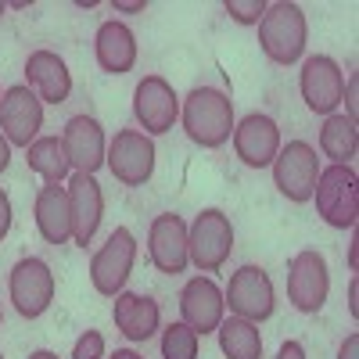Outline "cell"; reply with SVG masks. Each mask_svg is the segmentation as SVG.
Segmentation results:
<instances>
[{
	"mask_svg": "<svg viewBox=\"0 0 359 359\" xmlns=\"http://www.w3.org/2000/svg\"><path fill=\"white\" fill-rule=\"evenodd\" d=\"M226 302H223V291L212 277H191L180 291V316L198 338L205 334H216V327L226 320Z\"/></svg>",
	"mask_w": 359,
	"mask_h": 359,
	"instance_id": "obj_14",
	"label": "cell"
},
{
	"mask_svg": "<svg viewBox=\"0 0 359 359\" xmlns=\"http://www.w3.org/2000/svg\"><path fill=\"white\" fill-rule=\"evenodd\" d=\"M355 147H359V130L352 118L327 115L320 130V151L331 158V165H348L355 158Z\"/></svg>",
	"mask_w": 359,
	"mask_h": 359,
	"instance_id": "obj_25",
	"label": "cell"
},
{
	"mask_svg": "<svg viewBox=\"0 0 359 359\" xmlns=\"http://www.w3.org/2000/svg\"><path fill=\"white\" fill-rule=\"evenodd\" d=\"M4 11H8V4H4V0H0V18H4Z\"/></svg>",
	"mask_w": 359,
	"mask_h": 359,
	"instance_id": "obj_39",
	"label": "cell"
},
{
	"mask_svg": "<svg viewBox=\"0 0 359 359\" xmlns=\"http://www.w3.org/2000/svg\"><path fill=\"white\" fill-rule=\"evenodd\" d=\"M0 101H4V94H0Z\"/></svg>",
	"mask_w": 359,
	"mask_h": 359,
	"instance_id": "obj_41",
	"label": "cell"
},
{
	"mask_svg": "<svg viewBox=\"0 0 359 359\" xmlns=\"http://www.w3.org/2000/svg\"><path fill=\"white\" fill-rule=\"evenodd\" d=\"M233 252V226L223 208H201L187 226V255L201 273H219Z\"/></svg>",
	"mask_w": 359,
	"mask_h": 359,
	"instance_id": "obj_4",
	"label": "cell"
},
{
	"mask_svg": "<svg viewBox=\"0 0 359 359\" xmlns=\"http://www.w3.org/2000/svg\"><path fill=\"white\" fill-rule=\"evenodd\" d=\"M29 359H57V352H50V348H36V352H29Z\"/></svg>",
	"mask_w": 359,
	"mask_h": 359,
	"instance_id": "obj_37",
	"label": "cell"
},
{
	"mask_svg": "<svg viewBox=\"0 0 359 359\" xmlns=\"http://www.w3.org/2000/svg\"><path fill=\"white\" fill-rule=\"evenodd\" d=\"M133 262H137V237L126 226H115L111 237L90 259V284H94V291L104 298H115L126 287Z\"/></svg>",
	"mask_w": 359,
	"mask_h": 359,
	"instance_id": "obj_5",
	"label": "cell"
},
{
	"mask_svg": "<svg viewBox=\"0 0 359 359\" xmlns=\"http://www.w3.org/2000/svg\"><path fill=\"white\" fill-rule=\"evenodd\" d=\"M198 345H201V338L184 320L169 323L162 331V359H198Z\"/></svg>",
	"mask_w": 359,
	"mask_h": 359,
	"instance_id": "obj_26",
	"label": "cell"
},
{
	"mask_svg": "<svg viewBox=\"0 0 359 359\" xmlns=\"http://www.w3.org/2000/svg\"><path fill=\"white\" fill-rule=\"evenodd\" d=\"M223 11L237 22V25H259L262 11H266V0H226Z\"/></svg>",
	"mask_w": 359,
	"mask_h": 359,
	"instance_id": "obj_27",
	"label": "cell"
},
{
	"mask_svg": "<svg viewBox=\"0 0 359 359\" xmlns=\"http://www.w3.org/2000/svg\"><path fill=\"white\" fill-rule=\"evenodd\" d=\"M29 4H33V0H11V4H8V8H11V11H25Z\"/></svg>",
	"mask_w": 359,
	"mask_h": 359,
	"instance_id": "obj_38",
	"label": "cell"
},
{
	"mask_svg": "<svg viewBox=\"0 0 359 359\" xmlns=\"http://www.w3.org/2000/svg\"><path fill=\"white\" fill-rule=\"evenodd\" d=\"M219 334V348L226 359H262V334H259V323L241 320V316H230L216 327Z\"/></svg>",
	"mask_w": 359,
	"mask_h": 359,
	"instance_id": "obj_24",
	"label": "cell"
},
{
	"mask_svg": "<svg viewBox=\"0 0 359 359\" xmlns=\"http://www.w3.org/2000/svg\"><path fill=\"white\" fill-rule=\"evenodd\" d=\"M277 359H306L302 341H284V345H280V352H277Z\"/></svg>",
	"mask_w": 359,
	"mask_h": 359,
	"instance_id": "obj_33",
	"label": "cell"
},
{
	"mask_svg": "<svg viewBox=\"0 0 359 359\" xmlns=\"http://www.w3.org/2000/svg\"><path fill=\"white\" fill-rule=\"evenodd\" d=\"M348 313L359 316V284H355V280L348 284Z\"/></svg>",
	"mask_w": 359,
	"mask_h": 359,
	"instance_id": "obj_35",
	"label": "cell"
},
{
	"mask_svg": "<svg viewBox=\"0 0 359 359\" xmlns=\"http://www.w3.org/2000/svg\"><path fill=\"white\" fill-rule=\"evenodd\" d=\"M298 90H302V101L309 104V111L334 115V108L341 104V94H345V72L331 54H313L302 62Z\"/></svg>",
	"mask_w": 359,
	"mask_h": 359,
	"instance_id": "obj_12",
	"label": "cell"
},
{
	"mask_svg": "<svg viewBox=\"0 0 359 359\" xmlns=\"http://www.w3.org/2000/svg\"><path fill=\"white\" fill-rule=\"evenodd\" d=\"M108 359H144V355L133 348H115V355H108Z\"/></svg>",
	"mask_w": 359,
	"mask_h": 359,
	"instance_id": "obj_36",
	"label": "cell"
},
{
	"mask_svg": "<svg viewBox=\"0 0 359 359\" xmlns=\"http://www.w3.org/2000/svg\"><path fill=\"white\" fill-rule=\"evenodd\" d=\"M133 115L140 123V133L147 137H162L176 126L180 118V97L162 76H144L133 90Z\"/></svg>",
	"mask_w": 359,
	"mask_h": 359,
	"instance_id": "obj_10",
	"label": "cell"
},
{
	"mask_svg": "<svg viewBox=\"0 0 359 359\" xmlns=\"http://www.w3.org/2000/svg\"><path fill=\"white\" fill-rule=\"evenodd\" d=\"M331 291V273H327V259L313 248L298 252L287 266V302L298 313H320Z\"/></svg>",
	"mask_w": 359,
	"mask_h": 359,
	"instance_id": "obj_11",
	"label": "cell"
},
{
	"mask_svg": "<svg viewBox=\"0 0 359 359\" xmlns=\"http://www.w3.org/2000/svg\"><path fill=\"white\" fill-rule=\"evenodd\" d=\"M223 302L230 306L233 316L262 323L273 316L277 309V294H273V280L262 266H241L237 273H230V284L223 291Z\"/></svg>",
	"mask_w": 359,
	"mask_h": 359,
	"instance_id": "obj_9",
	"label": "cell"
},
{
	"mask_svg": "<svg viewBox=\"0 0 359 359\" xmlns=\"http://www.w3.org/2000/svg\"><path fill=\"white\" fill-rule=\"evenodd\" d=\"M62 147L69 155V165L76 172H90V176L104 165V155H108L104 130L94 115H72L62 130Z\"/></svg>",
	"mask_w": 359,
	"mask_h": 359,
	"instance_id": "obj_18",
	"label": "cell"
},
{
	"mask_svg": "<svg viewBox=\"0 0 359 359\" xmlns=\"http://www.w3.org/2000/svg\"><path fill=\"white\" fill-rule=\"evenodd\" d=\"M72 359H104V334L101 331H83L72 345Z\"/></svg>",
	"mask_w": 359,
	"mask_h": 359,
	"instance_id": "obj_28",
	"label": "cell"
},
{
	"mask_svg": "<svg viewBox=\"0 0 359 359\" xmlns=\"http://www.w3.org/2000/svg\"><path fill=\"white\" fill-rule=\"evenodd\" d=\"M25 86L43 101V104H65L72 94V72L65 65L62 54H54L47 47L33 50L25 57Z\"/></svg>",
	"mask_w": 359,
	"mask_h": 359,
	"instance_id": "obj_19",
	"label": "cell"
},
{
	"mask_svg": "<svg viewBox=\"0 0 359 359\" xmlns=\"http://www.w3.org/2000/svg\"><path fill=\"white\" fill-rule=\"evenodd\" d=\"M341 101H345V118H352V123H355V111H359V76H348L345 79Z\"/></svg>",
	"mask_w": 359,
	"mask_h": 359,
	"instance_id": "obj_29",
	"label": "cell"
},
{
	"mask_svg": "<svg viewBox=\"0 0 359 359\" xmlns=\"http://www.w3.org/2000/svg\"><path fill=\"white\" fill-rule=\"evenodd\" d=\"M8 294H11V302L18 309V316L25 320H36L50 309L54 302V273H50V266L36 255H25L11 266V273H8Z\"/></svg>",
	"mask_w": 359,
	"mask_h": 359,
	"instance_id": "obj_8",
	"label": "cell"
},
{
	"mask_svg": "<svg viewBox=\"0 0 359 359\" xmlns=\"http://www.w3.org/2000/svg\"><path fill=\"white\" fill-rule=\"evenodd\" d=\"M11 223H15V208H11V198H8V191L0 187V241L11 233Z\"/></svg>",
	"mask_w": 359,
	"mask_h": 359,
	"instance_id": "obj_30",
	"label": "cell"
},
{
	"mask_svg": "<svg viewBox=\"0 0 359 359\" xmlns=\"http://www.w3.org/2000/svg\"><path fill=\"white\" fill-rule=\"evenodd\" d=\"M111 320L130 341H147L158 334L162 327V309L155 298L137 294V291H118L111 302Z\"/></svg>",
	"mask_w": 359,
	"mask_h": 359,
	"instance_id": "obj_21",
	"label": "cell"
},
{
	"mask_svg": "<svg viewBox=\"0 0 359 359\" xmlns=\"http://www.w3.org/2000/svg\"><path fill=\"white\" fill-rule=\"evenodd\" d=\"M0 323H4V309H0Z\"/></svg>",
	"mask_w": 359,
	"mask_h": 359,
	"instance_id": "obj_40",
	"label": "cell"
},
{
	"mask_svg": "<svg viewBox=\"0 0 359 359\" xmlns=\"http://www.w3.org/2000/svg\"><path fill=\"white\" fill-rule=\"evenodd\" d=\"M316 212L327 226L352 230L359 219V176L352 165H327L316 176Z\"/></svg>",
	"mask_w": 359,
	"mask_h": 359,
	"instance_id": "obj_3",
	"label": "cell"
},
{
	"mask_svg": "<svg viewBox=\"0 0 359 359\" xmlns=\"http://www.w3.org/2000/svg\"><path fill=\"white\" fill-rule=\"evenodd\" d=\"M43 130V101L25 83H15L4 90L0 101V133L11 147H29Z\"/></svg>",
	"mask_w": 359,
	"mask_h": 359,
	"instance_id": "obj_13",
	"label": "cell"
},
{
	"mask_svg": "<svg viewBox=\"0 0 359 359\" xmlns=\"http://www.w3.org/2000/svg\"><path fill=\"white\" fill-rule=\"evenodd\" d=\"M306 40H309V22H306L302 8L291 4V0L266 4V11L259 18V47L269 62L294 65L306 54Z\"/></svg>",
	"mask_w": 359,
	"mask_h": 359,
	"instance_id": "obj_2",
	"label": "cell"
},
{
	"mask_svg": "<svg viewBox=\"0 0 359 359\" xmlns=\"http://www.w3.org/2000/svg\"><path fill=\"white\" fill-rule=\"evenodd\" d=\"M338 359H359V334H348L338 348Z\"/></svg>",
	"mask_w": 359,
	"mask_h": 359,
	"instance_id": "obj_32",
	"label": "cell"
},
{
	"mask_svg": "<svg viewBox=\"0 0 359 359\" xmlns=\"http://www.w3.org/2000/svg\"><path fill=\"white\" fill-rule=\"evenodd\" d=\"M25 162L36 176H43V184H65L69 172H72L69 155L62 147V137H36L25 147Z\"/></svg>",
	"mask_w": 359,
	"mask_h": 359,
	"instance_id": "obj_23",
	"label": "cell"
},
{
	"mask_svg": "<svg viewBox=\"0 0 359 359\" xmlns=\"http://www.w3.org/2000/svg\"><path fill=\"white\" fill-rule=\"evenodd\" d=\"M104 165L123 187H144L155 176V140L140 130H118L108 144Z\"/></svg>",
	"mask_w": 359,
	"mask_h": 359,
	"instance_id": "obj_7",
	"label": "cell"
},
{
	"mask_svg": "<svg viewBox=\"0 0 359 359\" xmlns=\"http://www.w3.org/2000/svg\"><path fill=\"white\" fill-rule=\"evenodd\" d=\"M180 123L198 147H223L233 137V101L216 86H194L180 101Z\"/></svg>",
	"mask_w": 359,
	"mask_h": 359,
	"instance_id": "obj_1",
	"label": "cell"
},
{
	"mask_svg": "<svg viewBox=\"0 0 359 359\" xmlns=\"http://www.w3.org/2000/svg\"><path fill=\"white\" fill-rule=\"evenodd\" d=\"M65 191H69V208H72V241L86 248L104 219V191L90 172H72Z\"/></svg>",
	"mask_w": 359,
	"mask_h": 359,
	"instance_id": "obj_17",
	"label": "cell"
},
{
	"mask_svg": "<svg viewBox=\"0 0 359 359\" xmlns=\"http://www.w3.org/2000/svg\"><path fill=\"white\" fill-rule=\"evenodd\" d=\"M0 359H4V355H0Z\"/></svg>",
	"mask_w": 359,
	"mask_h": 359,
	"instance_id": "obj_42",
	"label": "cell"
},
{
	"mask_svg": "<svg viewBox=\"0 0 359 359\" xmlns=\"http://www.w3.org/2000/svg\"><path fill=\"white\" fill-rule=\"evenodd\" d=\"M316 176H320V158H316L313 144H306V140L280 144V151L273 158V184L287 201H294V205L313 201Z\"/></svg>",
	"mask_w": 359,
	"mask_h": 359,
	"instance_id": "obj_6",
	"label": "cell"
},
{
	"mask_svg": "<svg viewBox=\"0 0 359 359\" xmlns=\"http://www.w3.org/2000/svg\"><path fill=\"white\" fill-rule=\"evenodd\" d=\"M233 151L248 169H266L273 165L277 151H280V126L269 115L252 111L241 123H233Z\"/></svg>",
	"mask_w": 359,
	"mask_h": 359,
	"instance_id": "obj_16",
	"label": "cell"
},
{
	"mask_svg": "<svg viewBox=\"0 0 359 359\" xmlns=\"http://www.w3.org/2000/svg\"><path fill=\"white\" fill-rule=\"evenodd\" d=\"M147 255H151L158 273H184L191 266V255H187V223L184 216L176 212H162L151 219V230H147Z\"/></svg>",
	"mask_w": 359,
	"mask_h": 359,
	"instance_id": "obj_15",
	"label": "cell"
},
{
	"mask_svg": "<svg viewBox=\"0 0 359 359\" xmlns=\"http://www.w3.org/2000/svg\"><path fill=\"white\" fill-rule=\"evenodd\" d=\"M94 54H97V65L108 76H126L137 65V36L126 22H101L97 25V36H94Z\"/></svg>",
	"mask_w": 359,
	"mask_h": 359,
	"instance_id": "obj_22",
	"label": "cell"
},
{
	"mask_svg": "<svg viewBox=\"0 0 359 359\" xmlns=\"http://www.w3.org/2000/svg\"><path fill=\"white\" fill-rule=\"evenodd\" d=\"M33 223L47 245H69L72 241V208H69V191L62 184H43L36 201H33Z\"/></svg>",
	"mask_w": 359,
	"mask_h": 359,
	"instance_id": "obj_20",
	"label": "cell"
},
{
	"mask_svg": "<svg viewBox=\"0 0 359 359\" xmlns=\"http://www.w3.org/2000/svg\"><path fill=\"white\" fill-rule=\"evenodd\" d=\"M11 165V144H8V137L0 133V172H4Z\"/></svg>",
	"mask_w": 359,
	"mask_h": 359,
	"instance_id": "obj_34",
	"label": "cell"
},
{
	"mask_svg": "<svg viewBox=\"0 0 359 359\" xmlns=\"http://www.w3.org/2000/svg\"><path fill=\"white\" fill-rule=\"evenodd\" d=\"M118 15H140L144 8H147V0H115V4H111Z\"/></svg>",
	"mask_w": 359,
	"mask_h": 359,
	"instance_id": "obj_31",
	"label": "cell"
}]
</instances>
